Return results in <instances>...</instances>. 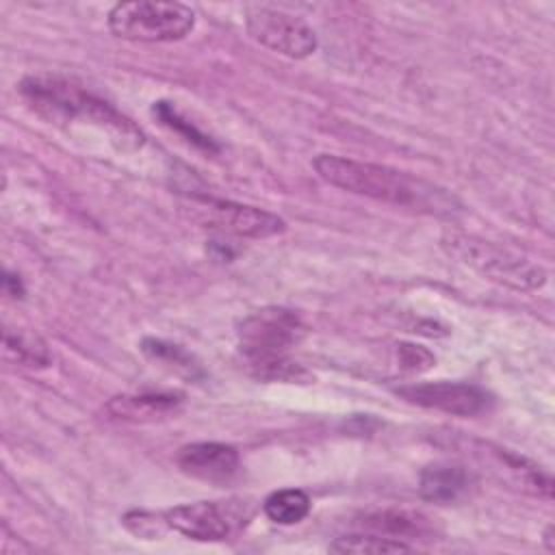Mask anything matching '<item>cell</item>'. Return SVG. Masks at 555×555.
Segmentation results:
<instances>
[{
  "instance_id": "6da1fadb",
  "label": "cell",
  "mask_w": 555,
  "mask_h": 555,
  "mask_svg": "<svg viewBox=\"0 0 555 555\" xmlns=\"http://www.w3.org/2000/svg\"><path fill=\"white\" fill-rule=\"evenodd\" d=\"M312 165L325 182L356 195L421 212L444 215L453 210V199L444 193V189L410 176L408 171L336 154H319Z\"/></svg>"
},
{
  "instance_id": "44dd1931",
  "label": "cell",
  "mask_w": 555,
  "mask_h": 555,
  "mask_svg": "<svg viewBox=\"0 0 555 555\" xmlns=\"http://www.w3.org/2000/svg\"><path fill=\"white\" fill-rule=\"evenodd\" d=\"M4 291H7L11 297H22V295H24L22 282H20L15 275H11V273L4 275Z\"/></svg>"
},
{
  "instance_id": "8992f818",
  "label": "cell",
  "mask_w": 555,
  "mask_h": 555,
  "mask_svg": "<svg viewBox=\"0 0 555 555\" xmlns=\"http://www.w3.org/2000/svg\"><path fill=\"white\" fill-rule=\"evenodd\" d=\"M245 26L251 39L291 59H306L317 50V33L297 15L254 7L247 11Z\"/></svg>"
},
{
  "instance_id": "2e32d148",
  "label": "cell",
  "mask_w": 555,
  "mask_h": 555,
  "mask_svg": "<svg viewBox=\"0 0 555 555\" xmlns=\"http://www.w3.org/2000/svg\"><path fill=\"white\" fill-rule=\"evenodd\" d=\"M4 349L13 356L20 364L26 366H46L50 362V353L46 343L30 332L4 330Z\"/></svg>"
},
{
  "instance_id": "7a4b0ae2",
  "label": "cell",
  "mask_w": 555,
  "mask_h": 555,
  "mask_svg": "<svg viewBox=\"0 0 555 555\" xmlns=\"http://www.w3.org/2000/svg\"><path fill=\"white\" fill-rule=\"evenodd\" d=\"M20 91L30 108L50 121L85 119L111 130L124 143L130 141L132 145H141V132L124 115H119L98 95L65 78L30 76L22 82Z\"/></svg>"
},
{
  "instance_id": "7c38bea8",
  "label": "cell",
  "mask_w": 555,
  "mask_h": 555,
  "mask_svg": "<svg viewBox=\"0 0 555 555\" xmlns=\"http://www.w3.org/2000/svg\"><path fill=\"white\" fill-rule=\"evenodd\" d=\"M473 483L470 473L460 464H431L423 468L418 479V492L434 503L460 501Z\"/></svg>"
},
{
  "instance_id": "30bf717a",
  "label": "cell",
  "mask_w": 555,
  "mask_h": 555,
  "mask_svg": "<svg viewBox=\"0 0 555 555\" xmlns=\"http://www.w3.org/2000/svg\"><path fill=\"white\" fill-rule=\"evenodd\" d=\"M176 464L193 479L225 483L238 473V453L223 442H191L178 451Z\"/></svg>"
},
{
  "instance_id": "52a82bcc",
  "label": "cell",
  "mask_w": 555,
  "mask_h": 555,
  "mask_svg": "<svg viewBox=\"0 0 555 555\" xmlns=\"http://www.w3.org/2000/svg\"><path fill=\"white\" fill-rule=\"evenodd\" d=\"M191 204L195 212L206 215L208 225L219 228L223 232L247 236V238H269L282 234L286 230L284 219L273 212H267L256 206H245L228 199L193 195Z\"/></svg>"
},
{
  "instance_id": "277c9868",
  "label": "cell",
  "mask_w": 555,
  "mask_h": 555,
  "mask_svg": "<svg viewBox=\"0 0 555 555\" xmlns=\"http://www.w3.org/2000/svg\"><path fill=\"white\" fill-rule=\"evenodd\" d=\"M442 247L451 258L509 288L535 291L546 282V271L540 264L492 241L449 232L442 236Z\"/></svg>"
},
{
  "instance_id": "4fadbf2b",
  "label": "cell",
  "mask_w": 555,
  "mask_h": 555,
  "mask_svg": "<svg viewBox=\"0 0 555 555\" xmlns=\"http://www.w3.org/2000/svg\"><path fill=\"white\" fill-rule=\"evenodd\" d=\"M360 529L366 531H375L382 535H390L397 540H412L416 535H425L427 522L423 516L418 514H410V512H395V509H386V512H373L362 516Z\"/></svg>"
},
{
  "instance_id": "d6986e66",
  "label": "cell",
  "mask_w": 555,
  "mask_h": 555,
  "mask_svg": "<svg viewBox=\"0 0 555 555\" xmlns=\"http://www.w3.org/2000/svg\"><path fill=\"white\" fill-rule=\"evenodd\" d=\"M124 525L134 533V535H139V538H156V535H160L165 529H169L167 527V522H165V516H160V518H156V516H152V514H147V512H128L126 516H124Z\"/></svg>"
},
{
  "instance_id": "3957f363",
  "label": "cell",
  "mask_w": 555,
  "mask_h": 555,
  "mask_svg": "<svg viewBox=\"0 0 555 555\" xmlns=\"http://www.w3.org/2000/svg\"><path fill=\"white\" fill-rule=\"evenodd\" d=\"M304 338V323L286 308L269 306L245 317L238 325V347L262 379H295L299 369L288 351Z\"/></svg>"
},
{
  "instance_id": "9c48e42d",
  "label": "cell",
  "mask_w": 555,
  "mask_h": 555,
  "mask_svg": "<svg viewBox=\"0 0 555 555\" xmlns=\"http://www.w3.org/2000/svg\"><path fill=\"white\" fill-rule=\"evenodd\" d=\"M165 522L169 529L197 540V542H221L232 533V514L212 501H195L167 509Z\"/></svg>"
},
{
  "instance_id": "e0dca14e",
  "label": "cell",
  "mask_w": 555,
  "mask_h": 555,
  "mask_svg": "<svg viewBox=\"0 0 555 555\" xmlns=\"http://www.w3.org/2000/svg\"><path fill=\"white\" fill-rule=\"evenodd\" d=\"M154 115H156L165 126H169L171 130L180 132V134H182L189 143H193L195 147H202V150H206V152H215V150H217L215 141H212L210 137H206L202 130H197L191 121H186L169 102H156V104H154Z\"/></svg>"
},
{
  "instance_id": "9a60e30c",
  "label": "cell",
  "mask_w": 555,
  "mask_h": 555,
  "mask_svg": "<svg viewBox=\"0 0 555 555\" xmlns=\"http://www.w3.org/2000/svg\"><path fill=\"white\" fill-rule=\"evenodd\" d=\"M310 499L304 490H295V488H286V490H278L273 494H269L264 499V514L269 520L278 522V525H295L301 522L308 514H310Z\"/></svg>"
},
{
  "instance_id": "ffe728a7",
  "label": "cell",
  "mask_w": 555,
  "mask_h": 555,
  "mask_svg": "<svg viewBox=\"0 0 555 555\" xmlns=\"http://www.w3.org/2000/svg\"><path fill=\"white\" fill-rule=\"evenodd\" d=\"M399 360L405 369L423 371L434 364V356L418 345H399Z\"/></svg>"
},
{
  "instance_id": "ba28073f",
  "label": "cell",
  "mask_w": 555,
  "mask_h": 555,
  "mask_svg": "<svg viewBox=\"0 0 555 555\" xmlns=\"http://www.w3.org/2000/svg\"><path fill=\"white\" fill-rule=\"evenodd\" d=\"M408 403L440 410L455 416H477L488 410L490 395L466 382H425L410 384L395 390Z\"/></svg>"
},
{
  "instance_id": "5bb4252c",
  "label": "cell",
  "mask_w": 555,
  "mask_h": 555,
  "mask_svg": "<svg viewBox=\"0 0 555 555\" xmlns=\"http://www.w3.org/2000/svg\"><path fill=\"white\" fill-rule=\"evenodd\" d=\"M332 553H353V555H384V553H405L412 551V546L403 540L390 538V535H382L375 531H366V529H358L353 533H345L340 538H336L330 544Z\"/></svg>"
},
{
  "instance_id": "ac0fdd59",
  "label": "cell",
  "mask_w": 555,
  "mask_h": 555,
  "mask_svg": "<svg viewBox=\"0 0 555 555\" xmlns=\"http://www.w3.org/2000/svg\"><path fill=\"white\" fill-rule=\"evenodd\" d=\"M143 351L147 356H152L154 360H165L169 364H176L178 369H186V371L193 369L189 353L182 347H178V345H171V343H165V340H156V338H145L143 340Z\"/></svg>"
},
{
  "instance_id": "5b68a950",
  "label": "cell",
  "mask_w": 555,
  "mask_h": 555,
  "mask_svg": "<svg viewBox=\"0 0 555 555\" xmlns=\"http://www.w3.org/2000/svg\"><path fill=\"white\" fill-rule=\"evenodd\" d=\"M195 26V13L182 2L134 0L119 2L108 13V28L115 37L128 41H178Z\"/></svg>"
},
{
  "instance_id": "8fae6325",
  "label": "cell",
  "mask_w": 555,
  "mask_h": 555,
  "mask_svg": "<svg viewBox=\"0 0 555 555\" xmlns=\"http://www.w3.org/2000/svg\"><path fill=\"white\" fill-rule=\"evenodd\" d=\"M182 401L178 392H124L106 401L104 414L121 423H156L176 416Z\"/></svg>"
},
{
  "instance_id": "7402d4cb",
  "label": "cell",
  "mask_w": 555,
  "mask_h": 555,
  "mask_svg": "<svg viewBox=\"0 0 555 555\" xmlns=\"http://www.w3.org/2000/svg\"><path fill=\"white\" fill-rule=\"evenodd\" d=\"M551 529H553V527H548V529H546V533H544V542H546V548H548V551H553V548H555L553 538H551Z\"/></svg>"
}]
</instances>
